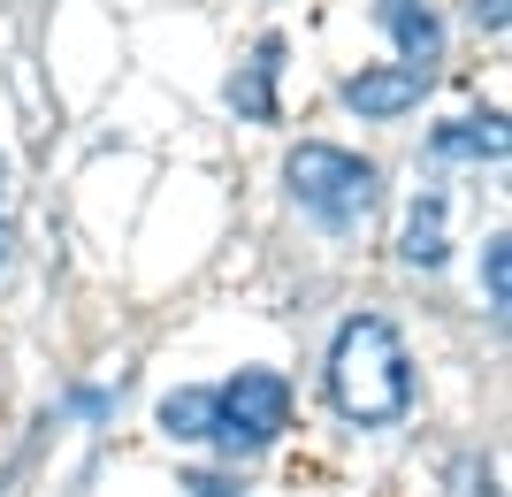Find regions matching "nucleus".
<instances>
[{
    "instance_id": "11",
    "label": "nucleus",
    "mask_w": 512,
    "mask_h": 497,
    "mask_svg": "<svg viewBox=\"0 0 512 497\" xmlns=\"http://www.w3.org/2000/svg\"><path fill=\"white\" fill-rule=\"evenodd\" d=\"M444 482H451V497H505V490H497V467H490V459H474V452L451 459Z\"/></svg>"
},
{
    "instance_id": "9",
    "label": "nucleus",
    "mask_w": 512,
    "mask_h": 497,
    "mask_svg": "<svg viewBox=\"0 0 512 497\" xmlns=\"http://www.w3.org/2000/svg\"><path fill=\"white\" fill-rule=\"evenodd\" d=\"M207 421H214V383H184L161 398V436L169 444H207Z\"/></svg>"
},
{
    "instance_id": "6",
    "label": "nucleus",
    "mask_w": 512,
    "mask_h": 497,
    "mask_svg": "<svg viewBox=\"0 0 512 497\" xmlns=\"http://www.w3.org/2000/svg\"><path fill=\"white\" fill-rule=\"evenodd\" d=\"M375 23L390 31L398 62H413V69L444 62V16H436V0H375Z\"/></svg>"
},
{
    "instance_id": "4",
    "label": "nucleus",
    "mask_w": 512,
    "mask_h": 497,
    "mask_svg": "<svg viewBox=\"0 0 512 497\" xmlns=\"http://www.w3.org/2000/svg\"><path fill=\"white\" fill-rule=\"evenodd\" d=\"M344 108L360 115V123H406L421 108L428 92H436V69H413V62H367L344 77Z\"/></svg>"
},
{
    "instance_id": "3",
    "label": "nucleus",
    "mask_w": 512,
    "mask_h": 497,
    "mask_svg": "<svg viewBox=\"0 0 512 497\" xmlns=\"http://www.w3.org/2000/svg\"><path fill=\"white\" fill-rule=\"evenodd\" d=\"M291 429V383L276 368H237L214 383V421H207V444L222 459H253L268 452L276 436Z\"/></svg>"
},
{
    "instance_id": "13",
    "label": "nucleus",
    "mask_w": 512,
    "mask_h": 497,
    "mask_svg": "<svg viewBox=\"0 0 512 497\" xmlns=\"http://www.w3.org/2000/svg\"><path fill=\"white\" fill-rule=\"evenodd\" d=\"M474 23H482L490 39H505V0H474Z\"/></svg>"
},
{
    "instance_id": "12",
    "label": "nucleus",
    "mask_w": 512,
    "mask_h": 497,
    "mask_svg": "<svg viewBox=\"0 0 512 497\" xmlns=\"http://www.w3.org/2000/svg\"><path fill=\"white\" fill-rule=\"evenodd\" d=\"M184 490L192 497H245V482L237 475H184Z\"/></svg>"
},
{
    "instance_id": "7",
    "label": "nucleus",
    "mask_w": 512,
    "mask_h": 497,
    "mask_svg": "<svg viewBox=\"0 0 512 497\" xmlns=\"http://www.w3.org/2000/svg\"><path fill=\"white\" fill-rule=\"evenodd\" d=\"M428 153L436 161H505L512 153V130H505V115L497 108H482V115H451V123H436L428 130Z\"/></svg>"
},
{
    "instance_id": "5",
    "label": "nucleus",
    "mask_w": 512,
    "mask_h": 497,
    "mask_svg": "<svg viewBox=\"0 0 512 497\" xmlns=\"http://www.w3.org/2000/svg\"><path fill=\"white\" fill-rule=\"evenodd\" d=\"M276 77H283V31H268V39H260L253 54L230 69V85H222V100H230L237 123H283Z\"/></svg>"
},
{
    "instance_id": "2",
    "label": "nucleus",
    "mask_w": 512,
    "mask_h": 497,
    "mask_svg": "<svg viewBox=\"0 0 512 497\" xmlns=\"http://www.w3.org/2000/svg\"><path fill=\"white\" fill-rule=\"evenodd\" d=\"M283 192L299 207L306 222H321L329 238H352L375 222L383 207V169L352 146H329V138H299V146L283 153Z\"/></svg>"
},
{
    "instance_id": "15",
    "label": "nucleus",
    "mask_w": 512,
    "mask_h": 497,
    "mask_svg": "<svg viewBox=\"0 0 512 497\" xmlns=\"http://www.w3.org/2000/svg\"><path fill=\"white\" fill-rule=\"evenodd\" d=\"M0 199H8V161H0Z\"/></svg>"
},
{
    "instance_id": "14",
    "label": "nucleus",
    "mask_w": 512,
    "mask_h": 497,
    "mask_svg": "<svg viewBox=\"0 0 512 497\" xmlns=\"http://www.w3.org/2000/svg\"><path fill=\"white\" fill-rule=\"evenodd\" d=\"M8 245H16V238H8V222H0V268H8Z\"/></svg>"
},
{
    "instance_id": "10",
    "label": "nucleus",
    "mask_w": 512,
    "mask_h": 497,
    "mask_svg": "<svg viewBox=\"0 0 512 497\" xmlns=\"http://www.w3.org/2000/svg\"><path fill=\"white\" fill-rule=\"evenodd\" d=\"M482 306H490V322H505V306H512V238L505 230L482 238Z\"/></svg>"
},
{
    "instance_id": "8",
    "label": "nucleus",
    "mask_w": 512,
    "mask_h": 497,
    "mask_svg": "<svg viewBox=\"0 0 512 497\" xmlns=\"http://www.w3.org/2000/svg\"><path fill=\"white\" fill-rule=\"evenodd\" d=\"M444 222H451V199L444 192H421V199H413V215H406V230H398V260L421 268V276H436V268L451 260Z\"/></svg>"
},
{
    "instance_id": "1",
    "label": "nucleus",
    "mask_w": 512,
    "mask_h": 497,
    "mask_svg": "<svg viewBox=\"0 0 512 497\" xmlns=\"http://www.w3.org/2000/svg\"><path fill=\"white\" fill-rule=\"evenodd\" d=\"M321 390L344 429H398L413 413V352L390 314H344L321 360Z\"/></svg>"
}]
</instances>
